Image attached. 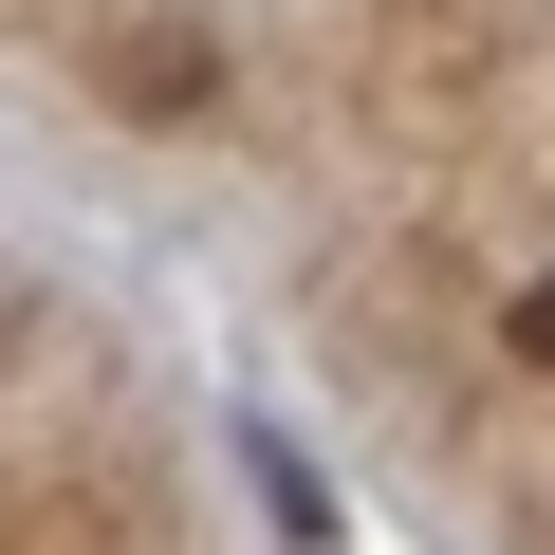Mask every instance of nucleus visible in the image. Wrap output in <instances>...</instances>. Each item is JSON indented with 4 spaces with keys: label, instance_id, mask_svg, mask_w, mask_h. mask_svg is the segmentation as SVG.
Wrapping results in <instances>:
<instances>
[{
    "label": "nucleus",
    "instance_id": "nucleus-1",
    "mask_svg": "<svg viewBox=\"0 0 555 555\" xmlns=\"http://www.w3.org/2000/svg\"><path fill=\"white\" fill-rule=\"evenodd\" d=\"M500 334H518V371H555V259L518 278V315H500Z\"/></svg>",
    "mask_w": 555,
    "mask_h": 555
}]
</instances>
